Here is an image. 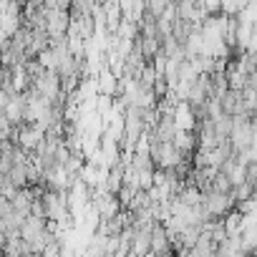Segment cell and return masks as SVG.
<instances>
[{
  "instance_id": "1",
  "label": "cell",
  "mask_w": 257,
  "mask_h": 257,
  "mask_svg": "<svg viewBox=\"0 0 257 257\" xmlns=\"http://www.w3.org/2000/svg\"><path fill=\"white\" fill-rule=\"evenodd\" d=\"M174 123L182 132H194L197 128V113H194V106H189L187 101H179L177 108H174Z\"/></svg>"
}]
</instances>
